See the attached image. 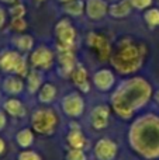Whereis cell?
<instances>
[{
	"label": "cell",
	"mask_w": 159,
	"mask_h": 160,
	"mask_svg": "<svg viewBox=\"0 0 159 160\" xmlns=\"http://www.w3.org/2000/svg\"><path fill=\"white\" fill-rule=\"evenodd\" d=\"M151 97V84L141 78L123 83L111 98L113 108L121 118H130Z\"/></svg>",
	"instance_id": "obj_1"
},
{
	"label": "cell",
	"mask_w": 159,
	"mask_h": 160,
	"mask_svg": "<svg viewBox=\"0 0 159 160\" xmlns=\"http://www.w3.org/2000/svg\"><path fill=\"white\" fill-rule=\"evenodd\" d=\"M130 143L145 159L159 158V118L145 115L130 131Z\"/></svg>",
	"instance_id": "obj_2"
},
{
	"label": "cell",
	"mask_w": 159,
	"mask_h": 160,
	"mask_svg": "<svg viewBox=\"0 0 159 160\" xmlns=\"http://www.w3.org/2000/svg\"><path fill=\"white\" fill-rule=\"evenodd\" d=\"M142 55L135 45H124L113 58V66L120 73H131L141 66Z\"/></svg>",
	"instance_id": "obj_3"
},
{
	"label": "cell",
	"mask_w": 159,
	"mask_h": 160,
	"mask_svg": "<svg viewBox=\"0 0 159 160\" xmlns=\"http://www.w3.org/2000/svg\"><path fill=\"white\" fill-rule=\"evenodd\" d=\"M31 125L35 132L41 133V135H51L56 129L58 117L51 110H37L33 114Z\"/></svg>",
	"instance_id": "obj_4"
},
{
	"label": "cell",
	"mask_w": 159,
	"mask_h": 160,
	"mask_svg": "<svg viewBox=\"0 0 159 160\" xmlns=\"http://www.w3.org/2000/svg\"><path fill=\"white\" fill-rule=\"evenodd\" d=\"M0 68L7 73H13L14 76L27 75V62L17 51H6L0 55Z\"/></svg>",
	"instance_id": "obj_5"
},
{
	"label": "cell",
	"mask_w": 159,
	"mask_h": 160,
	"mask_svg": "<svg viewBox=\"0 0 159 160\" xmlns=\"http://www.w3.org/2000/svg\"><path fill=\"white\" fill-rule=\"evenodd\" d=\"M55 35L58 39V48H75L76 31L69 20L64 18L55 25Z\"/></svg>",
	"instance_id": "obj_6"
},
{
	"label": "cell",
	"mask_w": 159,
	"mask_h": 160,
	"mask_svg": "<svg viewBox=\"0 0 159 160\" xmlns=\"http://www.w3.org/2000/svg\"><path fill=\"white\" fill-rule=\"evenodd\" d=\"M54 61H55L54 52L48 47H45V45H39L38 48H35L30 58L31 65H33L35 69H39V70L51 69V66L54 65Z\"/></svg>",
	"instance_id": "obj_7"
},
{
	"label": "cell",
	"mask_w": 159,
	"mask_h": 160,
	"mask_svg": "<svg viewBox=\"0 0 159 160\" xmlns=\"http://www.w3.org/2000/svg\"><path fill=\"white\" fill-rule=\"evenodd\" d=\"M62 110L70 118H78L85 111V101L78 93H69L62 98Z\"/></svg>",
	"instance_id": "obj_8"
},
{
	"label": "cell",
	"mask_w": 159,
	"mask_h": 160,
	"mask_svg": "<svg viewBox=\"0 0 159 160\" xmlns=\"http://www.w3.org/2000/svg\"><path fill=\"white\" fill-rule=\"evenodd\" d=\"M58 62L62 75H70L73 72V69L76 68V65H78L73 48H58Z\"/></svg>",
	"instance_id": "obj_9"
},
{
	"label": "cell",
	"mask_w": 159,
	"mask_h": 160,
	"mask_svg": "<svg viewBox=\"0 0 159 160\" xmlns=\"http://www.w3.org/2000/svg\"><path fill=\"white\" fill-rule=\"evenodd\" d=\"M115 155H117V145L111 139L103 138L96 143L95 156L97 160H114Z\"/></svg>",
	"instance_id": "obj_10"
},
{
	"label": "cell",
	"mask_w": 159,
	"mask_h": 160,
	"mask_svg": "<svg viewBox=\"0 0 159 160\" xmlns=\"http://www.w3.org/2000/svg\"><path fill=\"white\" fill-rule=\"evenodd\" d=\"M87 44L96 51V53L99 55V58L101 61H106L110 56V44L104 37H101L100 34H89L87 37Z\"/></svg>",
	"instance_id": "obj_11"
},
{
	"label": "cell",
	"mask_w": 159,
	"mask_h": 160,
	"mask_svg": "<svg viewBox=\"0 0 159 160\" xmlns=\"http://www.w3.org/2000/svg\"><path fill=\"white\" fill-rule=\"evenodd\" d=\"M110 110L107 105H97L90 114V124L95 129H103L109 124Z\"/></svg>",
	"instance_id": "obj_12"
},
{
	"label": "cell",
	"mask_w": 159,
	"mask_h": 160,
	"mask_svg": "<svg viewBox=\"0 0 159 160\" xmlns=\"http://www.w3.org/2000/svg\"><path fill=\"white\" fill-rule=\"evenodd\" d=\"M85 8H86L87 17L92 20L103 18L109 11V6L104 0H87L86 4H85Z\"/></svg>",
	"instance_id": "obj_13"
},
{
	"label": "cell",
	"mask_w": 159,
	"mask_h": 160,
	"mask_svg": "<svg viewBox=\"0 0 159 160\" xmlns=\"http://www.w3.org/2000/svg\"><path fill=\"white\" fill-rule=\"evenodd\" d=\"M70 78H72L73 84H75L79 90L83 91V93H89L90 83H89V78H87V72L83 65H76L73 72L70 73Z\"/></svg>",
	"instance_id": "obj_14"
},
{
	"label": "cell",
	"mask_w": 159,
	"mask_h": 160,
	"mask_svg": "<svg viewBox=\"0 0 159 160\" xmlns=\"http://www.w3.org/2000/svg\"><path fill=\"white\" fill-rule=\"evenodd\" d=\"M114 80H115L114 75H113V72L109 69H101V70H99V72H96L95 76H93V83H95L96 87L101 91L110 90V88L113 87V84H114Z\"/></svg>",
	"instance_id": "obj_15"
},
{
	"label": "cell",
	"mask_w": 159,
	"mask_h": 160,
	"mask_svg": "<svg viewBox=\"0 0 159 160\" xmlns=\"http://www.w3.org/2000/svg\"><path fill=\"white\" fill-rule=\"evenodd\" d=\"M42 82H44V75L39 69H31L30 73H27V88L28 93L34 94L38 93V90L41 88Z\"/></svg>",
	"instance_id": "obj_16"
},
{
	"label": "cell",
	"mask_w": 159,
	"mask_h": 160,
	"mask_svg": "<svg viewBox=\"0 0 159 160\" xmlns=\"http://www.w3.org/2000/svg\"><path fill=\"white\" fill-rule=\"evenodd\" d=\"M3 90L8 94H13V96L21 94L24 90V83L17 76H7L3 82Z\"/></svg>",
	"instance_id": "obj_17"
},
{
	"label": "cell",
	"mask_w": 159,
	"mask_h": 160,
	"mask_svg": "<svg viewBox=\"0 0 159 160\" xmlns=\"http://www.w3.org/2000/svg\"><path fill=\"white\" fill-rule=\"evenodd\" d=\"M56 86L52 84V83H45V84L41 86V88L38 90V100L42 104H49L54 100L56 98Z\"/></svg>",
	"instance_id": "obj_18"
},
{
	"label": "cell",
	"mask_w": 159,
	"mask_h": 160,
	"mask_svg": "<svg viewBox=\"0 0 159 160\" xmlns=\"http://www.w3.org/2000/svg\"><path fill=\"white\" fill-rule=\"evenodd\" d=\"M68 143L72 149H80L83 150L87 146V139L85 138L83 132L80 129H72L68 133Z\"/></svg>",
	"instance_id": "obj_19"
},
{
	"label": "cell",
	"mask_w": 159,
	"mask_h": 160,
	"mask_svg": "<svg viewBox=\"0 0 159 160\" xmlns=\"http://www.w3.org/2000/svg\"><path fill=\"white\" fill-rule=\"evenodd\" d=\"M4 111L11 117H24L25 115V108L23 102L17 98H8L3 104Z\"/></svg>",
	"instance_id": "obj_20"
},
{
	"label": "cell",
	"mask_w": 159,
	"mask_h": 160,
	"mask_svg": "<svg viewBox=\"0 0 159 160\" xmlns=\"http://www.w3.org/2000/svg\"><path fill=\"white\" fill-rule=\"evenodd\" d=\"M131 3L130 0H121V2L115 3V4L110 6L109 13L111 17H115V18H121V17H126L131 13Z\"/></svg>",
	"instance_id": "obj_21"
},
{
	"label": "cell",
	"mask_w": 159,
	"mask_h": 160,
	"mask_svg": "<svg viewBox=\"0 0 159 160\" xmlns=\"http://www.w3.org/2000/svg\"><path fill=\"white\" fill-rule=\"evenodd\" d=\"M16 142L18 143V146L27 149V148H30L31 145L34 143V133L31 132V129L24 128V129H21V131H18V132H17Z\"/></svg>",
	"instance_id": "obj_22"
},
{
	"label": "cell",
	"mask_w": 159,
	"mask_h": 160,
	"mask_svg": "<svg viewBox=\"0 0 159 160\" xmlns=\"http://www.w3.org/2000/svg\"><path fill=\"white\" fill-rule=\"evenodd\" d=\"M13 42L20 52H28L34 48V39L31 35H17Z\"/></svg>",
	"instance_id": "obj_23"
},
{
	"label": "cell",
	"mask_w": 159,
	"mask_h": 160,
	"mask_svg": "<svg viewBox=\"0 0 159 160\" xmlns=\"http://www.w3.org/2000/svg\"><path fill=\"white\" fill-rule=\"evenodd\" d=\"M62 10H64L66 14H69V16L78 17L83 13L85 3L82 2V0H72V2H69V3H65V4L62 6Z\"/></svg>",
	"instance_id": "obj_24"
},
{
	"label": "cell",
	"mask_w": 159,
	"mask_h": 160,
	"mask_svg": "<svg viewBox=\"0 0 159 160\" xmlns=\"http://www.w3.org/2000/svg\"><path fill=\"white\" fill-rule=\"evenodd\" d=\"M145 21L152 27L159 25V10L158 8H152L145 13Z\"/></svg>",
	"instance_id": "obj_25"
},
{
	"label": "cell",
	"mask_w": 159,
	"mask_h": 160,
	"mask_svg": "<svg viewBox=\"0 0 159 160\" xmlns=\"http://www.w3.org/2000/svg\"><path fill=\"white\" fill-rule=\"evenodd\" d=\"M10 14L13 16V18H17V17H24L25 14V7L23 3L20 2H16L11 4L10 7Z\"/></svg>",
	"instance_id": "obj_26"
},
{
	"label": "cell",
	"mask_w": 159,
	"mask_h": 160,
	"mask_svg": "<svg viewBox=\"0 0 159 160\" xmlns=\"http://www.w3.org/2000/svg\"><path fill=\"white\" fill-rule=\"evenodd\" d=\"M86 153L80 149H70L66 155V160H86Z\"/></svg>",
	"instance_id": "obj_27"
},
{
	"label": "cell",
	"mask_w": 159,
	"mask_h": 160,
	"mask_svg": "<svg viewBox=\"0 0 159 160\" xmlns=\"http://www.w3.org/2000/svg\"><path fill=\"white\" fill-rule=\"evenodd\" d=\"M11 28L17 32L20 31H24L27 28V22L24 21V17H17V18H13L11 20Z\"/></svg>",
	"instance_id": "obj_28"
},
{
	"label": "cell",
	"mask_w": 159,
	"mask_h": 160,
	"mask_svg": "<svg viewBox=\"0 0 159 160\" xmlns=\"http://www.w3.org/2000/svg\"><path fill=\"white\" fill-rule=\"evenodd\" d=\"M18 160H42L41 156L34 150H24L18 155Z\"/></svg>",
	"instance_id": "obj_29"
},
{
	"label": "cell",
	"mask_w": 159,
	"mask_h": 160,
	"mask_svg": "<svg viewBox=\"0 0 159 160\" xmlns=\"http://www.w3.org/2000/svg\"><path fill=\"white\" fill-rule=\"evenodd\" d=\"M130 3H131L132 7L142 10V8H146L149 4H151L152 0H130Z\"/></svg>",
	"instance_id": "obj_30"
},
{
	"label": "cell",
	"mask_w": 159,
	"mask_h": 160,
	"mask_svg": "<svg viewBox=\"0 0 159 160\" xmlns=\"http://www.w3.org/2000/svg\"><path fill=\"white\" fill-rule=\"evenodd\" d=\"M4 22H6V11L0 7V28L4 25Z\"/></svg>",
	"instance_id": "obj_31"
},
{
	"label": "cell",
	"mask_w": 159,
	"mask_h": 160,
	"mask_svg": "<svg viewBox=\"0 0 159 160\" xmlns=\"http://www.w3.org/2000/svg\"><path fill=\"white\" fill-rule=\"evenodd\" d=\"M4 127H6V114H3L2 111H0V131Z\"/></svg>",
	"instance_id": "obj_32"
},
{
	"label": "cell",
	"mask_w": 159,
	"mask_h": 160,
	"mask_svg": "<svg viewBox=\"0 0 159 160\" xmlns=\"http://www.w3.org/2000/svg\"><path fill=\"white\" fill-rule=\"evenodd\" d=\"M4 149H6V143H4V141H3V139L0 138V155H3Z\"/></svg>",
	"instance_id": "obj_33"
},
{
	"label": "cell",
	"mask_w": 159,
	"mask_h": 160,
	"mask_svg": "<svg viewBox=\"0 0 159 160\" xmlns=\"http://www.w3.org/2000/svg\"><path fill=\"white\" fill-rule=\"evenodd\" d=\"M0 2H3V3H7V4H13V3H16L17 0H0Z\"/></svg>",
	"instance_id": "obj_34"
},
{
	"label": "cell",
	"mask_w": 159,
	"mask_h": 160,
	"mask_svg": "<svg viewBox=\"0 0 159 160\" xmlns=\"http://www.w3.org/2000/svg\"><path fill=\"white\" fill-rule=\"evenodd\" d=\"M58 2H61V3H64L65 4V3H69V2H72V0H58Z\"/></svg>",
	"instance_id": "obj_35"
},
{
	"label": "cell",
	"mask_w": 159,
	"mask_h": 160,
	"mask_svg": "<svg viewBox=\"0 0 159 160\" xmlns=\"http://www.w3.org/2000/svg\"><path fill=\"white\" fill-rule=\"evenodd\" d=\"M155 98H156V101H158V104H159V91L156 93V96H155Z\"/></svg>",
	"instance_id": "obj_36"
},
{
	"label": "cell",
	"mask_w": 159,
	"mask_h": 160,
	"mask_svg": "<svg viewBox=\"0 0 159 160\" xmlns=\"http://www.w3.org/2000/svg\"><path fill=\"white\" fill-rule=\"evenodd\" d=\"M38 2H44V0H38Z\"/></svg>",
	"instance_id": "obj_37"
}]
</instances>
